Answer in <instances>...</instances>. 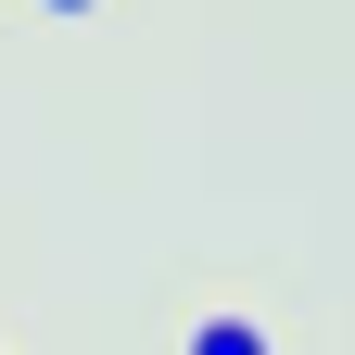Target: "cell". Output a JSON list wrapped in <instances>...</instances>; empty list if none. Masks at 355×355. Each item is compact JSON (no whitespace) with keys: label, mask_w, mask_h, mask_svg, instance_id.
<instances>
[{"label":"cell","mask_w":355,"mask_h":355,"mask_svg":"<svg viewBox=\"0 0 355 355\" xmlns=\"http://www.w3.org/2000/svg\"><path fill=\"white\" fill-rule=\"evenodd\" d=\"M178 355H279V330H266L254 304H203V318L178 330Z\"/></svg>","instance_id":"1"},{"label":"cell","mask_w":355,"mask_h":355,"mask_svg":"<svg viewBox=\"0 0 355 355\" xmlns=\"http://www.w3.org/2000/svg\"><path fill=\"white\" fill-rule=\"evenodd\" d=\"M38 13H64V26H76V13H102V0H38Z\"/></svg>","instance_id":"2"}]
</instances>
